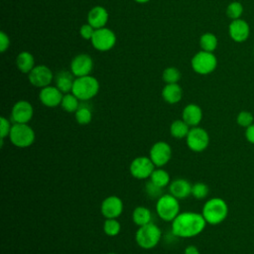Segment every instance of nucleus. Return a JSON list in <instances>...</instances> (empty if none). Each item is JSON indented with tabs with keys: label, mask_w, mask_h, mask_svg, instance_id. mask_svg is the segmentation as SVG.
Here are the masks:
<instances>
[{
	"label": "nucleus",
	"mask_w": 254,
	"mask_h": 254,
	"mask_svg": "<svg viewBox=\"0 0 254 254\" xmlns=\"http://www.w3.org/2000/svg\"><path fill=\"white\" fill-rule=\"evenodd\" d=\"M34 114L32 104L27 100L17 101L11 111V118L14 123H28Z\"/></svg>",
	"instance_id": "4468645a"
},
{
	"label": "nucleus",
	"mask_w": 254,
	"mask_h": 254,
	"mask_svg": "<svg viewBox=\"0 0 254 254\" xmlns=\"http://www.w3.org/2000/svg\"><path fill=\"white\" fill-rule=\"evenodd\" d=\"M201 214L204 217L206 223L211 225L219 224L227 217V203L220 197H212L203 204Z\"/></svg>",
	"instance_id": "f03ea898"
},
{
	"label": "nucleus",
	"mask_w": 254,
	"mask_h": 254,
	"mask_svg": "<svg viewBox=\"0 0 254 254\" xmlns=\"http://www.w3.org/2000/svg\"><path fill=\"white\" fill-rule=\"evenodd\" d=\"M191 187L192 185H190L189 181L185 179H177L170 184L169 191L178 199H182L191 194Z\"/></svg>",
	"instance_id": "aec40b11"
},
{
	"label": "nucleus",
	"mask_w": 254,
	"mask_h": 254,
	"mask_svg": "<svg viewBox=\"0 0 254 254\" xmlns=\"http://www.w3.org/2000/svg\"><path fill=\"white\" fill-rule=\"evenodd\" d=\"M149 157L157 168H162L171 160L172 148L167 142H156L150 149Z\"/></svg>",
	"instance_id": "9b49d317"
},
{
	"label": "nucleus",
	"mask_w": 254,
	"mask_h": 254,
	"mask_svg": "<svg viewBox=\"0 0 254 254\" xmlns=\"http://www.w3.org/2000/svg\"><path fill=\"white\" fill-rule=\"evenodd\" d=\"M156 211L162 220L172 222L180 213L179 199L171 193L162 194L157 200Z\"/></svg>",
	"instance_id": "423d86ee"
},
{
	"label": "nucleus",
	"mask_w": 254,
	"mask_h": 254,
	"mask_svg": "<svg viewBox=\"0 0 254 254\" xmlns=\"http://www.w3.org/2000/svg\"><path fill=\"white\" fill-rule=\"evenodd\" d=\"M182 119L190 127H195L202 119V110L196 104H188L182 112Z\"/></svg>",
	"instance_id": "6ab92c4d"
},
{
	"label": "nucleus",
	"mask_w": 254,
	"mask_h": 254,
	"mask_svg": "<svg viewBox=\"0 0 254 254\" xmlns=\"http://www.w3.org/2000/svg\"><path fill=\"white\" fill-rule=\"evenodd\" d=\"M108 21V12L102 6L92 7L87 14V23L94 29H100L105 27Z\"/></svg>",
	"instance_id": "a211bd4d"
},
{
	"label": "nucleus",
	"mask_w": 254,
	"mask_h": 254,
	"mask_svg": "<svg viewBox=\"0 0 254 254\" xmlns=\"http://www.w3.org/2000/svg\"><path fill=\"white\" fill-rule=\"evenodd\" d=\"M208 187L203 183H195L191 187V195L196 199H202L208 194Z\"/></svg>",
	"instance_id": "473e14b6"
},
{
	"label": "nucleus",
	"mask_w": 254,
	"mask_h": 254,
	"mask_svg": "<svg viewBox=\"0 0 254 254\" xmlns=\"http://www.w3.org/2000/svg\"><path fill=\"white\" fill-rule=\"evenodd\" d=\"M93 68V61L90 56L86 54H79L75 56L70 63V71L74 76L80 77L89 75Z\"/></svg>",
	"instance_id": "ddd939ff"
},
{
	"label": "nucleus",
	"mask_w": 254,
	"mask_h": 254,
	"mask_svg": "<svg viewBox=\"0 0 254 254\" xmlns=\"http://www.w3.org/2000/svg\"><path fill=\"white\" fill-rule=\"evenodd\" d=\"M96 29H94L90 24H84L79 29V34L84 40H91L94 32Z\"/></svg>",
	"instance_id": "e433bc0d"
},
{
	"label": "nucleus",
	"mask_w": 254,
	"mask_h": 254,
	"mask_svg": "<svg viewBox=\"0 0 254 254\" xmlns=\"http://www.w3.org/2000/svg\"><path fill=\"white\" fill-rule=\"evenodd\" d=\"M123 201L116 195L107 196L101 203L100 211L105 218H117L123 211Z\"/></svg>",
	"instance_id": "2eb2a0df"
},
{
	"label": "nucleus",
	"mask_w": 254,
	"mask_h": 254,
	"mask_svg": "<svg viewBox=\"0 0 254 254\" xmlns=\"http://www.w3.org/2000/svg\"><path fill=\"white\" fill-rule=\"evenodd\" d=\"M134 1H136V2H138V3H147V2H149L150 0H134Z\"/></svg>",
	"instance_id": "a19ab883"
},
{
	"label": "nucleus",
	"mask_w": 254,
	"mask_h": 254,
	"mask_svg": "<svg viewBox=\"0 0 254 254\" xmlns=\"http://www.w3.org/2000/svg\"><path fill=\"white\" fill-rule=\"evenodd\" d=\"M189 124H187L183 119H178L172 122L170 126L171 135L176 139H183L187 138L190 128Z\"/></svg>",
	"instance_id": "393cba45"
},
{
	"label": "nucleus",
	"mask_w": 254,
	"mask_h": 254,
	"mask_svg": "<svg viewBox=\"0 0 254 254\" xmlns=\"http://www.w3.org/2000/svg\"><path fill=\"white\" fill-rule=\"evenodd\" d=\"M170 175L167 171H165L162 168H157L153 171L151 177H150V181L156 185L159 188L164 189L165 187H167L170 184Z\"/></svg>",
	"instance_id": "a878e982"
},
{
	"label": "nucleus",
	"mask_w": 254,
	"mask_h": 254,
	"mask_svg": "<svg viewBox=\"0 0 254 254\" xmlns=\"http://www.w3.org/2000/svg\"><path fill=\"white\" fill-rule=\"evenodd\" d=\"M236 121H237V124L241 127H249L250 125L253 124V121H254V118H253V115L252 113H250L249 111H241L238 113L237 115V118H236Z\"/></svg>",
	"instance_id": "72a5a7b5"
},
{
	"label": "nucleus",
	"mask_w": 254,
	"mask_h": 254,
	"mask_svg": "<svg viewBox=\"0 0 254 254\" xmlns=\"http://www.w3.org/2000/svg\"><path fill=\"white\" fill-rule=\"evenodd\" d=\"M242 13H243L242 4L239 2H236V1L231 2L226 8V14L232 20L239 19L240 16L242 15Z\"/></svg>",
	"instance_id": "2f4dec72"
},
{
	"label": "nucleus",
	"mask_w": 254,
	"mask_h": 254,
	"mask_svg": "<svg viewBox=\"0 0 254 254\" xmlns=\"http://www.w3.org/2000/svg\"><path fill=\"white\" fill-rule=\"evenodd\" d=\"M229 35L230 38L237 43L245 42L250 35V28L246 21L242 19L232 20L229 25Z\"/></svg>",
	"instance_id": "f3484780"
},
{
	"label": "nucleus",
	"mask_w": 254,
	"mask_h": 254,
	"mask_svg": "<svg viewBox=\"0 0 254 254\" xmlns=\"http://www.w3.org/2000/svg\"><path fill=\"white\" fill-rule=\"evenodd\" d=\"M152 213L145 206H137L132 212V220L138 226H143L151 222Z\"/></svg>",
	"instance_id": "b1692460"
},
{
	"label": "nucleus",
	"mask_w": 254,
	"mask_h": 254,
	"mask_svg": "<svg viewBox=\"0 0 254 254\" xmlns=\"http://www.w3.org/2000/svg\"><path fill=\"white\" fill-rule=\"evenodd\" d=\"M121 224L116 218H106L103 223V230L108 236H116L119 234Z\"/></svg>",
	"instance_id": "c756f323"
},
{
	"label": "nucleus",
	"mask_w": 254,
	"mask_h": 254,
	"mask_svg": "<svg viewBox=\"0 0 254 254\" xmlns=\"http://www.w3.org/2000/svg\"><path fill=\"white\" fill-rule=\"evenodd\" d=\"M190 64L192 69L196 73L208 74L215 69L217 65V60L212 53L201 50L192 57Z\"/></svg>",
	"instance_id": "0eeeda50"
},
{
	"label": "nucleus",
	"mask_w": 254,
	"mask_h": 254,
	"mask_svg": "<svg viewBox=\"0 0 254 254\" xmlns=\"http://www.w3.org/2000/svg\"><path fill=\"white\" fill-rule=\"evenodd\" d=\"M156 166L150 157H137L130 164V173L137 180H144L151 177Z\"/></svg>",
	"instance_id": "9d476101"
},
{
	"label": "nucleus",
	"mask_w": 254,
	"mask_h": 254,
	"mask_svg": "<svg viewBox=\"0 0 254 254\" xmlns=\"http://www.w3.org/2000/svg\"><path fill=\"white\" fill-rule=\"evenodd\" d=\"M107 254H116V253H107Z\"/></svg>",
	"instance_id": "79ce46f5"
},
{
	"label": "nucleus",
	"mask_w": 254,
	"mask_h": 254,
	"mask_svg": "<svg viewBox=\"0 0 254 254\" xmlns=\"http://www.w3.org/2000/svg\"><path fill=\"white\" fill-rule=\"evenodd\" d=\"M162 237L161 229L155 223H148L143 226H139L135 234V240L137 244L143 249H152L158 245Z\"/></svg>",
	"instance_id": "20e7f679"
},
{
	"label": "nucleus",
	"mask_w": 254,
	"mask_h": 254,
	"mask_svg": "<svg viewBox=\"0 0 254 254\" xmlns=\"http://www.w3.org/2000/svg\"><path fill=\"white\" fill-rule=\"evenodd\" d=\"M199 45L202 51L212 53L217 47V38L211 33H205L200 37Z\"/></svg>",
	"instance_id": "cd10ccee"
},
{
	"label": "nucleus",
	"mask_w": 254,
	"mask_h": 254,
	"mask_svg": "<svg viewBox=\"0 0 254 254\" xmlns=\"http://www.w3.org/2000/svg\"><path fill=\"white\" fill-rule=\"evenodd\" d=\"M181 79V72L177 67H167L163 71V80L166 83H178Z\"/></svg>",
	"instance_id": "7c9ffc66"
},
{
	"label": "nucleus",
	"mask_w": 254,
	"mask_h": 254,
	"mask_svg": "<svg viewBox=\"0 0 254 254\" xmlns=\"http://www.w3.org/2000/svg\"><path fill=\"white\" fill-rule=\"evenodd\" d=\"M29 81L32 85L36 87H46L50 85L54 78L53 71L46 65L40 64L35 66L29 73H28Z\"/></svg>",
	"instance_id": "f8f14e48"
},
{
	"label": "nucleus",
	"mask_w": 254,
	"mask_h": 254,
	"mask_svg": "<svg viewBox=\"0 0 254 254\" xmlns=\"http://www.w3.org/2000/svg\"><path fill=\"white\" fill-rule=\"evenodd\" d=\"M74 117L79 125H87L92 120V112L87 106L80 105L74 112Z\"/></svg>",
	"instance_id": "c85d7f7f"
},
{
	"label": "nucleus",
	"mask_w": 254,
	"mask_h": 254,
	"mask_svg": "<svg viewBox=\"0 0 254 254\" xmlns=\"http://www.w3.org/2000/svg\"><path fill=\"white\" fill-rule=\"evenodd\" d=\"M206 221L201 213L193 211L180 212L172 221V233L181 238H191L200 234Z\"/></svg>",
	"instance_id": "f257e3e1"
},
{
	"label": "nucleus",
	"mask_w": 254,
	"mask_h": 254,
	"mask_svg": "<svg viewBox=\"0 0 254 254\" xmlns=\"http://www.w3.org/2000/svg\"><path fill=\"white\" fill-rule=\"evenodd\" d=\"M11 128H12V125L10 124L9 120L7 118H5L4 116H1V118H0V136H1L2 140H4L5 137L9 136Z\"/></svg>",
	"instance_id": "f704fd0d"
},
{
	"label": "nucleus",
	"mask_w": 254,
	"mask_h": 254,
	"mask_svg": "<svg viewBox=\"0 0 254 254\" xmlns=\"http://www.w3.org/2000/svg\"><path fill=\"white\" fill-rule=\"evenodd\" d=\"M17 67L24 73H29L35 67V60L31 53L21 52L16 58Z\"/></svg>",
	"instance_id": "5701e85b"
},
{
	"label": "nucleus",
	"mask_w": 254,
	"mask_h": 254,
	"mask_svg": "<svg viewBox=\"0 0 254 254\" xmlns=\"http://www.w3.org/2000/svg\"><path fill=\"white\" fill-rule=\"evenodd\" d=\"M184 254H200L198 249L193 246V245H189L186 247L185 251H184Z\"/></svg>",
	"instance_id": "ea45409f"
},
{
	"label": "nucleus",
	"mask_w": 254,
	"mask_h": 254,
	"mask_svg": "<svg viewBox=\"0 0 254 254\" xmlns=\"http://www.w3.org/2000/svg\"><path fill=\"white\" fill-rule=\"evenodd\" d=\"M63 96H64V93L57 86H51V85L43 87L39 94V98L41 102L45 106L51 107V108L61 105Z\"/></svg>",
	"instance_id": "dca6fc26"
},
{
	"label": "nucleus",
	"mask_w": 254,
	"mask_h": 254,
	"mask_svg": "<svg viewBox=\"0 0 254 254\" xmlns=\"http://www.w3.org/2000/svg\"><path fill=\"white\" fill-rule=\"evenodd\" d=\"M79 99L71 92V93H64V95L63 96L62 102H61V106L62 108L68 112V113H72L75 112L78 107L80 106L79 103Z\"/></svg>",
	"instance_id": "bb28decb"
},
{
	"label": "nucleus",
	"mask_w": 254,
	"mask_h": 254,
	"mask_svg": "<svg viewBox=\"0 0 254 254\" xmlns=\"http://www.w3.org/2000/svg\"><path fill=\"white\" fill-rule=\"evenodd\" d=\"M162 188H159L157 187L156 185H154L151 181H149L147 184H146V192L149 196L155 198H159L161 195H162Z\"/></svg>",
	"instance_id": "c9c22d12"
},
{
	"label": "nucleus",
	"mask_w": 254,
	"mask_h": 254,
	"mask_svg": "<svg viewBox=\"0 0 254 254\" xmlns=\"http://www.w3.org/2000/svg\"><path fill=\"white\" fill-rule=\"evenodd\" d=\"M99 91V82L98 80L89 75L76 77L73 82L71 92L80 100L87 101L93 98Z\"/></svg>",
	"instance_id": "7ed1b4c3"
},
{
	"label": "nucleus",
	"mask_w": 254,
	"mask_h": 254,
	"mask_svg": "<svg viewBox=\"0 0 254 254\" xmlns=\"http://www.w3.org/2000/svg\"><path fill=\"white\" fill-rule=\"evenodd\" d=\"M8 137L11 143L18 148L30 147L36 139L35 132L28 123H14Z\"/></svg>",
	"instance_id": "39448f33"
},
{
	"label": "nucleus",
	"mask_w": 254,
	"mask_h": 254,
	"mask_svg": "<svg viewBox=\"0 0 254 254\" xmlns=\"http://www.w3.org/2000/svg\"><path fill=\"white\" fill-rule=\"evenodd\" d=\"M187 145L192 152H202L209 144V136L206 130L201 127H191L187 138Z\"/></svg>",
	"instance_id": "6e6552de"
},
{
	"label": "nucleus",
	"mask_w": 254,
	"mask_h": 254,
	"mask_svg": "<svg viewBox=\"0 0 254 254\" xmlns=\"http://www.w3.org/2000/svg\"><path fill=\"white\" fill-rule=\"evenodd\" d=\"M245 137H246V140H247L249 143L254 144V123H253L252 125H250L249 127L246 128Z\"/></svg>",
	"instance_id": "58836bf2"
},
{
	"label": "nucleus",
	"mask_w": 254,
	"mask_h": 254,
	"mask_svg": "<svg viewBox=\"0 0 254 254\" xmlns=\"http://www.w3.org/2000/svg\"><path fill=\"white\" fill-rule=\"evenodd\" d=\"M90 41L95 50L107 52L115 46L116 36L112 30L103 27L95 30Z\"/></svg>",
	"instance_id": "1a4fd4ad"
},
{
	"label": "nucleus",
	"mask_w": 254,
	"mask_h": 254,
	"mask_svg": "<svg viewBox=\"0 0 254 254\" xmlns=\"http://www.w3.org/2000/svg\"><path fill=\"white\" fill-rule=\"evenodd\" d=\"M74 75L71 71L67 70H61L56 75V86L63 92V93H69L72 89L73 82H74Z\"/></svg>",
	"instance_id": "412c9836"
},
{
	"label": "nucleus",
	"mask_w": 254,
	"mask_h": 254,
	"mask_svg": "<svg viewBox=\"0 0 254 254\" xmlns=\"http://www.w3.org/2000/svg\"><path fill=\"white\" fill-rule=\"evenodd\" d=\"M162 96L170 104L178 103L183 97L182 87L178 83H167L162 90Z\"/></svg>",
	"instance_id": "4be33fe9"
},
{
	"label": "nucleus",
	"mask_w": 254,
	"mask_h": 254,
	"mask_svg": "<svg viewBox=\"0 0 254 254\" xmlns=\"http://www.w3.org/2000/svg\"><path fill=\"white\" fill-rule=\"evenodd\" d=\"M10 45V41H9V37L3 32H0V52L4 53Z\"/></svg>",
	"instance_id": "4c0bfd02"
}]
</instances>
